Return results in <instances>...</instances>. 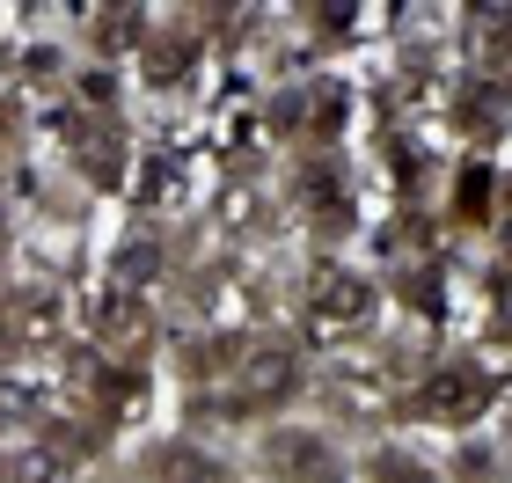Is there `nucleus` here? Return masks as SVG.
<instances>
[{"mask_svg":"<svg viewBox=\"0 0 512 483\" xmlns=\"http://www.w3.org/2000/svg\"><path fill=\"white\" fill-rule=\"evenodd\" d=\"M293 352L286 344H249V359H242V403H278V396H293Z\"/></svg>","mask_w":512,"mask_h":483,"instance_id":"nucleus-1","label":"nucleus"},{"mask_svg":"<svg viewBox=\"0 0 512 483\" xmlns=\"http://www.w3.org/2000/svg\"><path fill=\"white\" fill-rule=\"evenodd\" d=\"M483 396H491V374H476V366H447V374H432V388H425V403L439 418H469Z\"/></svg>","mask_w":512,"mask_h":483,"instance_id":"nucleus-2","label":"nucleus"},{"mask_svg":"<svg viewBox=\"0 0 512 483\" xmlns=\"http://www.w3.org/2000/svg\"><path fill=\"white\" fill-rule=\"evenodd\" d=\"M315 301H322V315H330V322H366V308H374V293H366L359 279H337V271H330V279L315 286Z\"/></svg>","mask_w":512,"mask_h":483,"instance_id":"nucleus-3","label":"nucleus"},{"mask_svg":"<svg viewBox=\"0 0 512 483\" xmlns=\"http://www.w3.org/2000/svg\"><path fill=\"white\" fill-rule=\"evenodd\" d=\"M374 476H381V483H432L417 462H395V454H381V462H374Z\"/></svg>","mask_w":512,"mask_h":483,"instance_id":"nucleus-4","label":"nucleus"},{"mask_svg":"<svg viewBox=\"0 0 512 483\" xmlns=\"http://www.w3.org/2000/svg\"><path fill=\"white\" fill-rule=\"evenodd\" d=\"M125 279H154V249H147V242L125 249Z\"/></svg>","mask_w":512,"mask_h":483,"instance_id":"nucleus-5","label":"nucleus"}]
</instances>
